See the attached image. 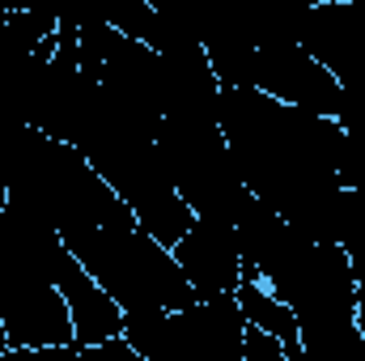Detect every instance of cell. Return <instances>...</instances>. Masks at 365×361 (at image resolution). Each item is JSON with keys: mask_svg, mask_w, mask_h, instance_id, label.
Instances as JSON below:
<instances>
[{"mask_svg": "<svg viewBox=\"0 0 365 361\" xmlns=\"http://www.w3.org/2000/svg\"><path fill=\"white\" fill-rule=\"evenodd\" d=\"M255 90L268 93L280 106H297V111H314L323 119H336L340 111V81L319 68L297 43L284 47H264L255 56Z\"/></svg>", "mask_w": 365, "mask_h": 361, "instance_id": "cell-8", "label": "cell"}, {"mask_svg": "<svg viewBox=\"0 0 365 361\" xmlns=\"http://www.w3.org/2000/svg\"><path fill=\"white\" fill-rule=\"evenodd\" d=\"M234 298H238V310H242L247 327H255V332H264V336L280 340V349H284L289 357L302 353V332H297L293 310H289L280 298H272V293L264 289L259 272L251 268V264H242V285H238Z\"/></svg>", "mask_w": 365, "mask_h": 361, "instance_id": "cell-11", "label": "cell"}, {"mask_svg": "<svg viewBox=\"0 0 365 361\" xmlns=\"http://www.w3.org/2000/svg\"><path fill=\"white\" fill-rule=\"evenodd\" d=\"M4 204H9V179H4V171H0V221H4Z\"/></svg>", "mask_w": 365, "mask_h": 361, "instance_id": "cell-18", "label": "cell"}, {"mask_svg": "<svg viewBox=\"0 0 365 361\" xmlns=\"http://www.w3.org/2000/svg\"><path fill=\"white\" fill-rule=\"evenodd\" d=\"M123 340L145 361H242L247 319L234 293L195 298L175 315H128Z\"/></svg>", "mask_w": 365, "mask_h": 361, "instance_id": "cell-4", "label": "cell"}, {"mask_svg": "<svg viewBox=\"0 0 365 361\" xmlns=\"http://www.w3.org/2000/svg\"><path fill=\"white\" fill-rule=\"evenodd\" d=\"M158 153L166 162V175L175 183L179 200L191 208V217L234 225L247 200V183L221 136V102L170 106L158 132Z\"/></svg>", "mask_w": 365, "mask_h": 361, "instance_id": "cell-3", "label": "cell"}, {"mask_svg": "<svg viewBox=\"0 0 365 361\" xmlns=\"http://www.w3.org/2000/svg\"><path fill=\"white\" fill-rule=\"evenodd\" d=\"M336 123H340L349 136L365 141V81H357V86H349V90L340 93V111H336Z\"/></svg>", "mask_w": 365, "mask_h": 361, "instance_id": "cell-13", "label": "cell"}, {"mask_svg": "<svg viewBox=\"0 0 365 361\" xmlns=\"http://www.w3.org/2000/svg\"><path fill=\"white\" fill-rule=\"evenodd\" d=\"M64 251L106 289V298L123 310V319L128 315H175L195 302V289L187 285L175 255L158 238H149L136 221L119 230L81 234L64 243Z\"/></svg>", "mask_w": 365, "mask_h": 361, "instance_id": "cell-2", "label": "cell"}, {"mask_svg": "<svg viewBox=\"0 0 365 361\" xmlns=\"http://www.w3.org/2000/svg\"><path fill=\"white\" fill-rule=\"evenodd\" d=\"M221 136L247 191L302 230L336 191L344 128L314 111L280 106L259 90H221Z\"/></svg>", "mask_w": 365, "mask_h": 361, "instance_id": "cell-1", "label": "cell"}, {"mask_svg": "<svg viewBox=\"0 0 365 361\" xmlns=\"http://www.w3.org/2000/svg\"><path fill=\"white\" fill-rule=\"evenodd\" d=\"M357 332L365 336V285H357Z\"/></svg>", "mask_w": 365, "mask_h": 361, "instance_id": "cell-17", "label": "cell"}, {"mask_svg": "<svg viewBox=\"0 0 365 361\" xmlns=\"http://www.w3.org/2000/svg\"><path fill=\"white\" fill-rule=\"evenodd\" d=\"M51 276H56V289H60L68 319H73V349H98V345L123 336V310L106 298V289L68 251L60 255Z\"/></svg>", "mask_w": 365, "mask_h": 361, "instance_id": "cell-10", "label": "cell"}, {"mask_svg": "<svg viewBox=\"0 0 365 361\" xmlns=\"http://www.w3.org/2000/svg\"><path fill=\"white\" fill-rule=\"evenodd\" d=\"M175 264L182 268L187 285L195 289V298H221V293H238L242 285V251L234 238V225L221 221H200L182 234V243L170 251Z\"/></svg>", "mask_w": 365, "mask_h": 361, "instance_id": "cell-9", "label": "cell"}, {"mask_svg": "<svg viewBox=\"0 0 365 361\" xmlns=\"http://www.w3.org/2000/svg\"><path fill=\"white\" fill-rule=\"evenodd\" d=\"M242 361H293L284 349H280V340L272 336H264V332H255V327H247V345H242Z\"/></svg>", "mask_w": 365, "mask_h": 361, "instance_id": "cell-14", "label": "cell"}, {"mask_svg": "<svg viewBox=\"0 0 365 361\" xmlns=\"http://www.w3.org/2000/svg\"><path fill=\"white\" fill-rule=\"evenodd\" d=\"M9 13H13V4H0V26L9 21Z\"/></svg>", "mask_w": 365, "mask_h": 361, "instance_id": "cell-19", "label": "cell"}, {"mask_svg": "<svg viewBox=\"0 0 365 361\" xmlns=\"http://www.w3.org/2000/svg\"><path fill=\"white\" fill-rule=\"evenodd\" d=\"M56 268L0 255V323L9 349H68L73 319L56 289Z\"/></svg>", "mask_w": 365, "mask_h": 361, "instance_id": "cell-6", "label": "cell"}, {"mask_svg": "<svg viewBox=\"0 0 365 361\" xmlns=\"http://www.w3.org/2000/svg\"><path fill=\"white\" fill-rule=\"evenodd\" d=\"M81 361H145L140 353H132V345L119 336V340H106V345H98V349H77Z\"/></svg>", "mask_w": 365, "mask_h": 361, "instance_id": "cell-15", "label": "cell"}, {"mask_svg": "<svg viewBox=\"0 0 365 361\" xmlns=\"http://www.w3.org/2000/svg\"><path fill=\"white\" fill-rule=\"evenodd\" d=\"M297 47L327 68L340 90L365 81V17L357 0H319L306 4V21H302V39Z\"/></svg>", "mask_w": 365, "mask_h": 361, "instance_id": "cell-7", "label": "cell"}, {"mask_svg": "<svg viewBox=\"0 0 365 361\" xmlns=\"http://www.w3.org/2000/svg\"><path fill=\"white\" fill-rule=\"evenodd\" d=\"M268 293L293 310L302 340L357 327V276H353L349 255L340 247L310 243L302 251V260L284 272V280L272 285Z\"/></svg>", "mask_w": 365, "mask_h": 361, "instance_id": "cell-5", "label": "cell"}, {"mask_svg": "<svg viewBox=\"0 0 365 361\" xmlns=\"http://www.w3.org/2000/svg\"><path fill=\"white\" fill-rule=\"evenodd\" d=\"M293 361H365V336L357 327H344V332L302 340V353Z\"/></svg>", "mask_w": 365, "mask_h": 361, "instance_id": "cell-12", "label": "cell"}, {"mask_svg": "<svg viewBox=\"0 0 365 361\" xmlns=\"http://www.w3.org/2000/svg\"><path fill=\"white\" fill-rule=\"evenodd\" d=\"M0 361H81V353L68 345V349H4Z\"/></svg>", "mask_w": 365, "mask_h": 361, "instance_id": "cell-16", "label": "cell"}, {"mask_svg": "<svg viewBox=\"0 0 365 361\" xmlns=\"http://www.w3.org/2000/svg\"><path fill=\"white\" fill-rule=\"evenodd\" d=\"M4 349H9V340H4V323H0V353H4Z\"/></svg>", "mask_w": 365, "mask_h": 361, "instance_id": "cell-20", "label": "cell"}]
</instances>
